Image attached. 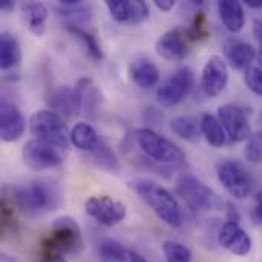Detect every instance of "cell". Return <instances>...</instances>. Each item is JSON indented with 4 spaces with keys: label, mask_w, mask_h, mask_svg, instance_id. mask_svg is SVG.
Masks as SVG:
<instances>
[{
    "label": "cell",
    "mask_w": 262,
    "mask_h": 262,
    "mask_svg": "<svg viewBox=\"0 0 262 262\" xmlns=\"http://www.w3.org/2000/svg\"><path fill=\"white\" fill-rule=\"evenodd\" d=\"M218 12L223 25L230 32H239L244 28L246 15L241 2L236 0H221L218 2Z\"/></svg>",
    "instance_id": "7402d4cb"
},
{
    "label": "cell",
    "mask_w": 262,
    "mask_h": 262,
    "mask_svg": "<svg viewBox=\"0 0 262 262\" xmlns=\"http://www.w3.org/2000/svg\"><path fill=\"white\" fill-rule=\"evenodd\" d=\"M200 124H201L203 137L206 138V141L210 146L223 147L227 143V134H226L221 121L218 120V117H215L212 114H204L200 120Z\"/></svg>",
    "instance_id": "484cf974"
},
{
    "label": "cell",
    "mask_w": 262,
    "mask_h": 262,
    "mask_svg": "<svg viewBox=\"0 0 262 262\" xmlns=\"http://www.w3.org/2000/svg\"><path fill=\"white\" fill-rule=\"evenodd\" d=\"M106 8L118 23L138 25L149 18V6L143 0H107Z\"/></svg>",
    "instance_id": "9a60e30c"
},
{
    "label": "cell",
    "mask_w": 262,
    "mask_h": 262,
    "mask_svg": "<svg viewBox=\"0 0 262 262\" xmlns=\"http://www.w3.org/2000/svg\"><path fill=\"white\" fill-rule=\"evenodd\" d=\"M229 83V68L227 61L220 55H212L201 72V88L206 95L218 97L223 94Z\"/></svg>",
    "instance_id": "4fadbf2b"
},
{
    "label": "cell",
    "mask_w": 262,
    "mask_h": 262,
    "mask_svg": "<svg viewBox=\"0 0 262 262\" xmlns=\"http://www.w3.org/2000/svg\"><path fill=\"white\" fill-rule=\"evenodd\" d=\"M193 84V71L189 66H181L172 75H169L157 89V100L164 107L177 106L190 94Z\"/></svg>",
    "instance_id": "9c48e42d"
},
{
    "label": "cell",
    "mask_w": 262,
    "mask_h": 262,
    "mask_svg": "<svg viewBox=\"0 0 262 262\" xmlns=\"http://www.w3.org/2000/svg\"><path fill=\"white\" fill-rule=\"evenodd\" d=\"M130 80L141 89H152L160 83V68L149 58H137L129 68Z\"/></svg>",
    "instance_id": "ffe728a7"
},
{
    "label": "cell",
    "mask_w": 262,
    "mask_h": 262,
    "mask_svg": "<svg viewBox=\"0 0 262 262\" xmlns=\"http://www.w3.org/2000/svg\"><path fill=\"white\" fill-rule=\"evenodd\" d=\"M80 98H81V111L86 117L95 118L100 106H101V92L94 84L91 78H80L75 84Z\"/></svg>",
    "instance_id": "44dd1931"
},
{
    "label": "cell",
    "mask_w": 262,
    "mask_h": 262,
    "mask_svg": "<svg viewBox=\"0 0 262 262\" xmlns=\"http://www.w3.org/2000/svg\"><path fill=\"white\" fill-rule=\"evenodd\" d=\"M218 120L221 121L227 138L235 143L249 140L252 135L250 121L243 106L235 103H226L218 107Z\"/></svg>",
    "instance_id": "8fae6325"
},
{
    "label": "cell",
    "mask_w": 262,
    "mask_h": 262,
    "mask_svg": "<svg viewBox=\"0 0 262 262\" xmlns=\"http://www.w3.org/2000/svg\"><path fill=\"white\" fill-rule=\"evenodd\" d=\"M246 5L255 9H261L262 8V0H246Z\"/></svg>",
    "instance_id": "74e56055"
},
{
    "label": "cell",
    "mask_w": 262,
    "mask_h": 262,
    "mask_svg": "<svg viewBox=\"0 0 262 262\" xmlns=\"http://www.w3.org/2000/svg\"><path fill=\"white\" fill-rule=\"evenodd\" d=\"M29 130L35 138L51 141L63 149H68L71 144V130L68 129V124L63 117L51 109L35 111L29 117Z\"/></svg>",
    "instance_id": "8992f818"
},
{
    "label": "cell",
    "mask_w": 262,
    "mask_h": 262,
    "mask_svg": "<svg viewBox=\"0 0 262 262\" xmlns=\"http://www.w3.org/2000/svg\"><path fill=\"white\" fill-rule=\"evenodd\" d=\"M255 216L256 220L262 223V190L258 192L256 195V204H255Z\"/></svg>",
    "instance_id": "d590c367"
},
{
    "label": "cell",
    "mask_w": 262,
    "mask_h": 262,
    "mask_svg": "<svg viewBox=\"0 0 262 262\" xmlns=\"http://www.w3.org/2000/svg\"><path fill=\"white\" fill-rule=\"evenodd\" d=\"M84 210L94 221L104 227H114L120 224L127 213V209L121 201L107 195L91 196L84 203Z\"/></svg>",
    "instance_id": "30bf717a"
},
{
    "label": "cell",
    "mask_w": 262,
    "mask_h": 262,
    "mask_svg": "<svg viewBox=\"0 0 262 262\" xmlns=\"http://www.w3.org/2000/svg\"><path fill=\"white\" fill-rule=\"evenodd\" d=\"M135 138L140 149L154 161L161 164H181L186 160L184 152L169 138L160 135L154 129L138 127Z\"/></svg>",
    "instance_id": "277c9868"
},
{
    "label": "cell",
    "mask_w": 262,
    "mask_h": 262,
    "mask_svg": "<svg viewBox=\"0 0 262 262\" xmlns=\"http://www.w3.org/2000/svg\"><path fill=\"white\" fill-rule=\"evenodd\" d=\"M244 83L253 94L262 97V68L250 66L244 74Z\"/></svg>",
    "instance_id": "d6a6232c"
},
{
    "label": "cell",
    "mask_w": 262,
    "mask_h": 262,
    "mask_svg": "<svg viewBox=\"0 0 262 262\" xmlns=\"http://www.w3.org/2000/svg\"><path fill=\"white\" fill-rule=\"evenodd\" d=\"M224 55L233 69L247 71L253 63V60L256 58L258 52L250 43L230 37L224 43Z\"/></svg>",
    "instance_id": "ac0fdd59"
},
{
    "label": "cell",
    "mask_w": 262,
    "mask_h": 262,
    "mask_svg": "<svg viewBox=\"0 0 262 262\" xmlns=\"http://www.w3.org/2000/svg\"><path fill=\"white\" fill-rule=\"evenodd\" d=\"M130 189L152 209V212L170 227L183 224V212L173 195L160 183L149 178H137L129 183Z\"/></svg>",
    "instance_id": "6da1fadb"
},
{
    "label": "cell",
    "mask_w": 262,
    "mask_h": 262,
    "mask_svg": "<svg viewBox=\"0 0 262 262\" xmlns=\"http://www.w3.org/2000/svg\"><path fill=\"white\" fill-rule=\"evenodd\" d=\"M71 144L80 150L92 154L101 144V141L97 130L89 123L80 121L71 129Z\"/></svg>",
    "instance_id": "603a6c76"
},
{
    "label": "cell",
    "mask_w": 262,
    "mask_h": 262,
    "mask_svg": "<svg viewBox=\"0 0 262 262\" xmlns=\"http://www.w3.org/2000/svg\"><path fill=\"white\" fill-rule=\"evenodd\" d=\"M163 253L167 262H192L193 259L190 249L173 239H167L163 243Z\"/></svg>",
    "instance_id": "f1b7e54d"
},
{
    "label": "cell",
    "mask_w": 262,
    "mask_h": 262,
    "mask_svg": "<svg viewBox=\"0 0 262 262\" xmlns=\"http://www.w3.org/2000/svg\"><path fill=\"white\" fill-rule=\"evenodd\" d=\"M129 262H147L140 253H137V252H132L130 253V261Z\"/></svg>",
    "instance_id": "f35d334b"
},
{
    "label": "cell",
    "mask_w": 262,
    "mask_h": 262,
    "mask_svg": "<svg viewBox=\"0 0 262 262\" xmlns=\"http://www.w3.org/2000/svg\"><path fill=\"white\" fill-rule=\"evenodd\" d=\"M14 6H15V3L12 0H2L0 2V9H3V11H8V9H11Z\"/></svg>",
    "instance_id": "8d00e7d4"
},
{
    "label": "cell",
    "mask_w": 262,
    "mask_h": 262,
    "mask_svg": "<svg viewBox=\"0 0 262 262\" xmlns=\"http://www.w3.org/2000/svg\"><path fill=\"white\" fill-rule=\"evenodd\" d=\"M256 60H258V63H259V68H262V49H259V51H258Z\"/></svg>",
    "instance_id": "60d3db41"
},
{
    "label": "cell",
    "mask_w": 262,
    "mask_h": 262,
    "mask_svg": "<svg viewBox=\"0 0 262 262\" xmlns=\"http://www.w3.org/2000/svg\"><path fill=\"white\" fill-rule=\"evenodd\" d=\"M253 37L256 38V41L259 43V49H262V20L261 18H255L253 20Z\"/></svg>",
    "instance_id": "836d02e7"
},
{
    "label": "cell",
    "mask_w": 262,
    "mask_h": 262,
    "mask_svg": "<svg viewBox=\"0 0 262 262\" xmlns=\"http://www.w3.org/2000/svg\"><path fill=\"white\" fill-rule=\"evenodd\" d=\"M21 61V48L17 38L9 32L0 35V68L2 71H11Z\"/></svg>",
    "instance_id": "cb8c5ba5"
},
{
    "label": "cell",
    "mask_w": 262,
    "mask_h": 262,
    "mask_svg": "<svg viewBox=\"0 0 262 262\" xmlns=\"http://www.w3.org/2000/svg\"><path fill=\"white\" fill-rule=\"evenodd\" d=\"M60 201V193L57 189L43 181H34L25 187L14 190L15 206L29 215L46 212L51 207H55Z\"/></svg>",
    "instance_id": "5b68a950"
},
{
    "label": "cell",
    "mask_w": 262,
    "mask_h": 262,
    "mask_svg": "<svg viewBox=\"0 0 262 262\" xmlns=\"http://www.w3.org/2000/svg\"><path fill=\"white\" fill-rule=\"evenodd\" d=\"M64 152L66 149L51 141L34 137L25 143L21 158L26 167L35 172H41L60 166L64 161Z\"/></svg>",
    "instance_id": "52a82bcc"
},
{
    "label": "cell",
    "mask_w": 262,
    "mask_h": 262,
    "mask_svg": "<svg viewBox=\"0 0 262 262\" xmlns=\"http://www.w3.org/2000/svg\"><path fill=\"white\" fill-rule=\"evenodd\" d=\"M48 104L52 112L64 118H72L74 115L81 112V98L75 86L74 88H69V86L55 88L49 97Z\"/></svg>",
    "instance_id": "e0dca14e"
},
{
    "label": "cell",
    "mask_w": 262,
    "mask_h": 262,
    "mask_svg": "<svg viewBox=\"0 0 262 262\" xmlns=\"http://www.w3.org/2000/svg\"><path fill=\"white\" fill-rule=\"evenodd\" d=\"M187 32H189V37H190L192 41L206 40L210 35V31L207 28V21H206L204 12H201V11L196 12V15L193 17V21H192L190 28L187 29Z\"/></svg>",
    "instance_id": "1f68e13d"
},
{
    "label": "cell",
    "mask_w": 262,
    "mask_h": 262,
    "mask_svg": "<svg viewBox=\"0 0 262 262\" xmlns=\"http://www.w3.org/2000/svg\"><path fill=\"white\" fill-rule=\"evenodd\" d=\"M155 6L163 12H169L172 8H175V2L173 0H155Z\"/></svg>",
    "instance_id": "e575fe53"
},
{
    "label": "cell",
    "mask_w": 262,
    "mask_h": 262,
    "mask_svg": "<svg viewBox=\"0 0 262 262\" xmlns=\"http://www.w3.org/2000/svg\"><path fill=\"white\" fill-rule=\"evenodd\" d=\"M26 129V120L20 109L8 101L0 103V138L5 143L17 141Z\"/></svg>",
    "instance_id": "2e32d148"
},
{
    "label": "cell",
    "mask_w": 262,
    "mask_h": 262,
    "mask_svg": "<svg viewBox=\"0 0 262 262\" xmlns=\"http://www.w3.org/2000/svg\"><path fill=\"white\" fill-rule=\"evenodd\" d=\"M170 130L177 137H180L181 140H186L189 143H196L203 137L200 121L195 117H190V115L175 117L170 121Z\"/></svg>",
    "instance_id": "d4e9b609"
},
{
    "label": "cell",
    "mask_w": 262,
    "mask_h": 262,
    "mask_svg": "<svg viewBox=\"0 0 262 262\" xmlns=\"http://www.w3.org/2000/svg\"><path fill=\"white\" fill-rule=\"evenodd\" d=\"M21 17L25 20L26 28L35 37H41L46 29V20L49 15L48 6L41 2H21L20 3Z\"/></svg>",
    "instance_id": "d6986e66"
},
{
    "label": "cell",
    "mask_w": 262,
    "mask_h": 262,
    "mask_svg": "<svg viewBox=\"0 0 262 262\" xmlns=\"http://www.w3.org/2000/svg\"><path fill=\"white\" fill-rule=\"evenodd\" d=\"M66 29L83 43L84 49L94 60H103V49L98 43V38L89 29H84L83 26H75V25H66Z\"/></svg>",
    "instance_id": "4316f807"
},
{
    "label": "cell",
    "mask_w": 262,
    "mask_h": 262,
    "mask_svg": "<svg viewBox=\"0 0 262 262\" xmlns=\"http://www.w3.org/2000/svg\"><path fill=\"white\" fill-rule=\"evenodd\" d=\"M40 262H68L64 258H55V259H40Z\"/></svg>",
    "instance_id": "ab89813d"
},
{
    "label": "cell",
    "mask_w": 262,
    "mask_h": 262,
    "mask_svg": "<svg viewBox=\"0 0 262 262\" xmlns=\"http://www.w3.org/2000/svg\"><path fill=\"white\" fill-rule=\"evenodd\" d=\"M246 158L252 164H262V130L253 132L247 140Z\"/></svg>",
    "instance_id": "4dcf8cb0"
},
{
    "label": "cell",
    "mask_w": 262,
    "mask_h": 262,
    "mask_svg": "<svg viewBox=\"0 0 262 262\" xmlns=\"http://www.w3.org/2000/svg\"><path fill=\"white\" fill-rule=\"evenodd\" d=\"M218 244L236 256H247L252 252L253 243L250 235L239 226L238 221L229 220L218 232Z\"/></svg>",
    "instance_id": "5bb4252c"
},
{
    "label": "cell",
    "mask_w": 262,
    "mask_h": 262,
    "mask_svg": "<svg viewBox=\"0 0 262 262\" xmlns=\"http://www.w3.org/2000/svg\"><path fill=\"white\" fill-rule=\"evenodd\" d=\"M40 247V259H55L78 253L83 247V236L78 223L71 216L57 218Z\"/></svg>",
    "instance_id": "7a4b0ae2"
},
{
    "label": "cell",
    "mask_w": 262,
    "mask_h": 262,
    "mask_svg": "<svg viewBox=\"0 0 262 262\" xmlns=\"http://www.w3.org/2000/svg\"><path fill=\"white\" fill-rule=\"evenodd\" d=\"M94 160L97 161V164L103 169L107 170H115L118 167V160L115 157V154L112 152V149L109 146H106L104 143H101L94 152H92Z\"/></svg>",
    "instance_id": "f546056e"
},
{
    "label": "cell",
    "mask_w": 262,
    "mask_h": 262,
    "mask_svg": "<svg viewBox=\"0 0 262 262\" xmlns=\"http://www.w3.org/2000/svg\"><path fill=\"white\" fill-rule=\"evenodd\" d=\"M190 37L187 29L177 26L164 32L157 41V52L167 61H181L189 54Z\"/></svg>",
    "instance_id": "7c38bea8"
},
{
    "label": "cell",
    "mask_w": 262,
    "mask_h": 262,
    "mask_svg": "<svg viewBox=\"0 0 262 262\" xmlns=\"http://www.w3.org/2000/svg\"><path fill=\"white\" fill-rule=\"evenodd\" d=\"M216 177L226 192L235 200H244L253 189V178L238 160H223L216 166Z\"/></svg>",
    "instance_id": "ba28073f"
},
{
    "label": "cell",
    "mask_w": 262,
    "mask_h": 262,
    "mask_svg": "<svg viewBox=\"0 0 262 262\" xmlns=\"http://www.w3.org/2000/svg\"><path fill=\"white\" fill-rule=\"evenodd\" d=\"M177 192L193 210L212 212L223 207L221 196L192 173H181L177 178Z\"/></svg>",
    "instance_id": "3957f363"
},
{
    "label": "cell",
    "mask_w": 262,
    "mask_h": 262,
    "mask_svg": "<svg viewBox=\"0 0 262 262\" xmlns=\"http://www.w3.org/2000/svg\"><path fill=\"white\" fill-rule=\"evenodd\" d=\"M132 250L126 249L115 239H104L100 244V256L103 262H129Z\"/></svg>",
    "instance_id": "83f0119b"
}]
</instances>
